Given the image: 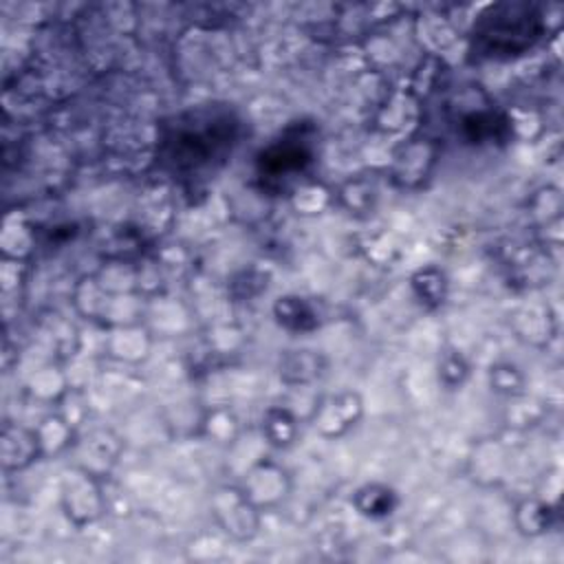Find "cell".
<instances>
[{"mask_svg":"<svg viewBox=\"0 0 564 564\" xmlns=\"http://www.w3.org/2000/svg\"><path fill=\"white\" fill-rule=\"evenodd\" d=\"M542 33L540 15L527 4L491 7L476 24V51L487 57L516 55L527 51Z\"/></svg>","mask_w":564,"mask_h":564,"instance_id":"cell-2","label":"cell"},{"mask_svg":"<svg viewBox=\"0 0 564 564\" xmlns=\"http://www.w3.org/2000/svg\"><path fill=\"white\" fill-rule=\"evenodd\" d=\"M240 121L220 106H200L176 115L165 123L159 141V159L183 178L214 174L238 143Z\"/></svg>","mask_w":564,"mask_h":564,"instance_id":"cell-1","label":"cell"},{"mask_svg":"<svg viewBox=\"0 0 564 564\" xmlns=\"http://www.w3.org/2000/svg\"><path fill=\"white\" fill-rule=\"evenodd\" d=\"M311 163V150L304 139H282L273 143L260 156V174L267 181L291 178V174L302 172Z\"/></svg>","mask_w":564,"mask_h":564,"instance_id":"cell-3","label":"cell"}]
</instances>
